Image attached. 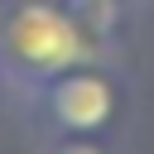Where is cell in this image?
<instances>
[{
	"mask_svg": "<svg viewBox=\"0 0 154 154\" xmlns=\"http://www.w3.org/2000/svg\"><path fill=\"white\" fill-rule=\"evenodd\" d=\"M111 58L63 0H14L0 5V77H5V96L19 111L24 101H34L53 77L82 67V63H101Z\"/></svg>",
	"mask_w": 154,
	"mask_h": 154,
	"instance_id": "1",
	"label": "cell"
},
{
	"mask_svg": "<svg viewBox=\"0 0 154 154\" xmlns=\"http://www.w3.org/2000/svg\"><path fill=\"white\" fill-rule=\"evenodd\" d=\"M29 130L43 135H96V140H120L130 116H135V77L125 72L120 58L82 63L63 77H53L34 101L19 106Z\"/></svg>",
	"mask_w": 154,
	"mask_h": 154,
	"instance_id": "2",
	"label": "cell"
},
{
	"mask_svg": "<svg viewBox=\"0 0 154 154\" xmlns=\"http://www.w3.org/2000/svg\"><path fill=\"white\" fill-rule=\"evenodd\" d=\"M72 14H77V24L111 53V58H125V48H130V38H135V14H140V0H63Z\"/></svg>",
	"mask_w": 154,
	"mask_h": 154,
	"instance_id": "3",
	"label": "cell"
},
{
	"mask_svg": "<svg viewBox=\"0 0 154 154\" xmlns=\"http://www.w3.org/2000/svg\"><path fill=\"white\" fill-rule=\"evenodd\" d=\"M38 154H116V140H96V135H43Z\"/></svg>",
	"mask_w": 154,
	"mask_h": 154,
	"instance_id": "4",
	"label": "cell"
},
{
	"mask_svg": "<svg viewBox=\"0 0 154 154\" xmlns=\"http://www.w3.org/2000/svg\"><path fill=\"white\" fill-rule=\"evenodd\" d=\"M0 106H10V96H5V77H0Z\"/></svg>",
	"mask_w": 154,
	"mask_h": 154,
	"instance_id": "5",
	"label": "cell"
},
{
	"mask_svg": "<svg viewBox=\"0 0 154 154\" xmlns=\"http://www.w3.org/2000/svg\"><path fill=\"white\" fill-rule=\"evenodd\" d=\"M0 5H14V0H0Z\"/></svg>",
	"mask_w": 154,
	"mask_h": 154,
	"instance_id": "6",
	"label": "cell"
}]
</instances>
